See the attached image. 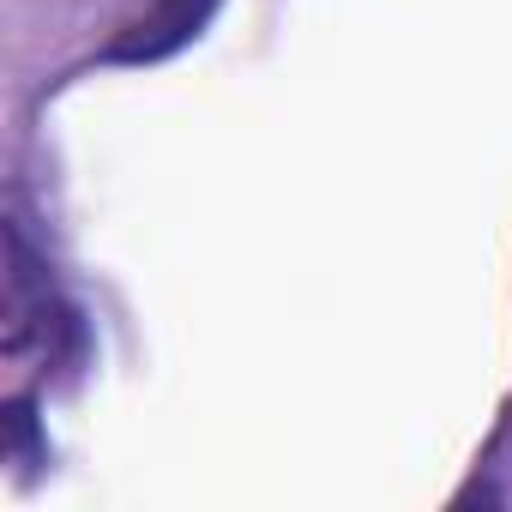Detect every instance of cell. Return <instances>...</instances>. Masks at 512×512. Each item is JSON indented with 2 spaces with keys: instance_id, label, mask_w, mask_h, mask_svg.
<instances>
[{
  "instance_id": "cell-1",
  "label": "cell",
  "mask_w": 512,
  "mask_h": 512,
  "mask_svg": "<svg viewBox=\"0 0 512 512\" xmlns=\"http://www.w3.org/2000/svg\"><path fill=\"white\" fill-rule=\"evenodd\" d=\"M217 13V0H151L139 19H127L115 31V43L103 49V61L115 67H151V61H169L175 49H187Z\"/></svg>"
}]
</instances>
